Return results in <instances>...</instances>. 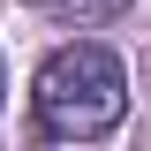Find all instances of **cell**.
Segmentation results:
<instances>
[{
  "instance_id": "7a4b0ae2",
  "label": "cell",
  "mask_w": 151,
  "mask_h": 151,
  "mask_svg": "<svg viewBox=\"0 0 151 151\" xmlns=\"http://www.w3.org/2000/svg\"><path fill=\"white\" fill-rule=\"evenodd\" d=\"M30 8H45V15H60V23H76V30H83V23H113L129 0H30Z\"/></svg>"
},
{
  "instance_id": "6da1fadb",
  "label": "cell",
  "mask_w": 151,
  "mask_h": 151,
  "mask_svg": "<svg viewBox=\"0 0 151 151\" xmlns=\"http://www.w3.org/2000/svg\"><path fill=\"white\" fill-rule=\"evenodd\" d=\"M30 106H38V129H45V136H60V144H91V136H106L113 121L129 113V68H121L113 45L76 38V45H60V53L38 68Z\"/></svg>"
}]
</instances>
